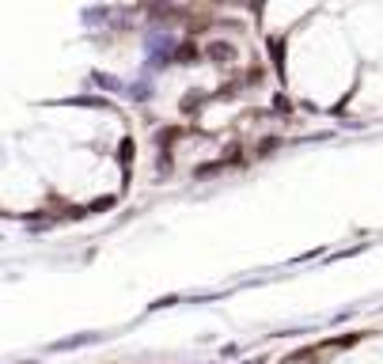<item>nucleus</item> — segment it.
Wrapping results in <instances>:
<instances>
[]
</instances>
